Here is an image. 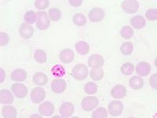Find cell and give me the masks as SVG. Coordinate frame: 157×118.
<instances>
[{
    "label": "cell",
    "mask_w": 157,
    "mask_h": 118,
    "mask_svg": "<svg viewBox=\"0 0 157 118\" xmlns=\"http://www.w3.org/2000/svg\"><path fill=\"white\" fill-rule=\"evenodd\" d=\"M75 48L76 51L81 55H86L90 51V46L86 42L78 41L75 43Z\"/></svg>",
    "instance_id": "obj_22"
},
{
    "label": "cell",
    "mask_w": 157,
    "mask_h": 118,
    "mask_svg": "<svg viewBox=\"0 0 157 118\" xmlns=\"http://www.w3.org/2000/svg\"><path fill=\"white\" fill-rule=\"evenodd\" d=\"M9 36L6 32H0V45H1V47H4L6 45H7L9 43Z\"/></svg>",
    "instance_id": "obj_37"
},
{
    "label": "cell",
    "mask_w": 157,
    "mask_h": 118,
    "mask_svg": "<svg viewBox=\"0 0 157 118\" xmlns=\"http://www.w3.org/2000/svg\"><path fill=\"white\" fill-rule=\"evenodd\" d=\"M157 74L155 73L152 75V77H150L149 79V84L152 88L155 90L157 89Z\"/></svg>",
    "instance_id": "obj_38"
},
{
    "label": "cell",
    "mask_w": 157,
    "mask_h": 118,
    "mask_svg": "<svg viewBox=\"0 0 157 118\" xmlns=\"http://www.w3.org/2000/svg\"><path fill=\"white\" fill-rule=\"evenodd\" d=\"M150 72H151V65L145 61L139 62L136 66V73L140 77H147Z\"/></svg>",
    "instance_id": "obj_15"
},
{
    "label": "cell",
    "mask_w": 157,
    "mask_h": 118,
    "mask_svg": "<svg viewBox=\"0 0 157 118\" xmlns=\"http://www.w3.org/2000/svg\"><path fill=\"white\" fill-rule=\"evenodd\" d=\"M130 24L136 29H141L145 27L146 22L145 19L141 15H136L130 19Z\"/></svg>",
    "instance_id": "obj_20"
},
{
    "label": "cell",
    "mask_w": 157,
    "mask_h": 118,
    "mask_svg": "<svg viewBox=\"0 0 157 118\" xmlns=\"http://www.w3.org/2000/svg\"><path fill=\"white\" fill-rule=\"evenodd\" d=\"M134 29L131 27H130L129 25H126L124 27H123V29H121V32H120V34L121 36L125 39H129L134 36Z\"/></svg>",
    "instance_id": "obj_27"
},
{
    "label": "cell",
    "mask_w": 157,
    "mask_h": 118,
    "mask_svg": "<svg viewBox=\"0 0 157 118\" xmlns=\"http://www.w3.org/2000/svg\"><path fill=\"white\" fill-rule=\"evenodd\" d=\"M84 91L87 95H94L98 91V85L94 82H88L84 87Z\"/></svg>",
    "instance_id": "obj_34"
},
{
    "label": "cell",
    "mask_w": 157,
    "mask_h": 118,
    "mask_svg": "<svg viewBox=\"0 0 157 118\" xmlns=\"http://www.w3.org/2000/svg\"><path fill=\"white\" fill-rule=\"evenodd\" d=\"M82 0H69V4L74 7H78V6L82 5Z\"/></svg>",
    "instance_id": "obj_39"
},
{
    "label": "cell",
    "mask_w": 157,
    "mask_h": 118,
    "mask_svg": "<svg viewBox=\"0 0 157 118\" xmlns=\"http://www.w3.org/2000/svg\"><path fill=\"white\" fill-rule=\"evenodd\" d=\"M11 79L16 82H22L27 79V73L22 69H17L11 73Z\"/></svg>",
    "instance_id": "obj_17"
},
{
    "label": "cell",
    "mask_w": 157,
    "mask_h": 118,
    "mask_svg": "<svg viewBox=\"0 0 157 118\" xmlns=\"http://www.w3.org/2000/svg\"><path fill=\"white\" fill-rule=\"evenodd\" d=\"M38 20L36 22V26L38 29L41 31L47 30L50 27V21L47 12L45 11H38L37 13Z\"/></svg>",
    "instance_id": "obj_2"
},
{
    "label": "cell",
    "mask_w": 157,
    "mask_h": 118,
    "mask_svg": "<svg viewBox=\"0 0 157 118\" xmlns=\"http://www.w3.org/2000/svg\"><path fill=\"white\" fill-rule=\"evenodd\" d=\"M50 5V2L48 0H36L35 2V6L38 10L47 9Z\"/></svg>",
    "instance_id": "obj_35"
},
{
    "label": "cell",
    "mask_w": 157,
    "mask_h": 118,
    "mask_svg": "<svg viewBox=\"0 0 157 118\" xmlns=\"http://www.w3.org/2000/svg\"><path fill=\"white\" fill-rule=\"evenodd\" d=\"M133 50H134V46L130 42H126L122 44L121 47H120V50H121L122 54L124 55H130L132 53Z\"/></svg>",
    "instance_id": "obj_31"
},
{
    "label": "cell",
    "mask_w": 157,
    "mask_h": 118,
    "mask_svg": "<svg viewBox=\"0 0 157 118\" xmlns=\"http://www.w3.org/2000/svg\"><path fill=\"white\" fill-rule=\"evenodd\" d=\"M108 109L112 116H120L123 112V106L120 101L113 100L109 103L108 106Z\"/></svg>",
    "instance_id": "obj_5"
},
{
    "label": "cell",
    "mask_w": 157,
    "mask_h": 118,
    "mask_svg": "<svg viewBox=\"0 0 157 118\" xmlns=\"http://www.w3.org/2000/svg\"><path fill=\"white\" fill-rule=\"evenodd\" d=\"M89 19L92 22H100L105 18V12L99 7H95L91 10L89 13Z\"/></svg>",
    "instance_id": "obj_10"
},
{
    "label": "cell",
    "mask_w": 157,
    "mask_h": 118,
    "mask_svg": "<svg viewBox=\"0 0 157 118\" xmlns=\"http://www.w3.org/2000/svg\"><path fill=\"white\" fill-rule=\"evenodd\" d=\"M33 83L36 85L39 86H44L48 82V77L45 73L38 72L36 73L33 75V78H32Z\"/></svg>",
    "instance_id": "obj_18"
},
{
    "label": "cell",
    "mask_w": 157,
    "mask_h": 118,
    "mask_svg": "<svg viewBox=\"0 0 157 118\" xmlns=\"http://www.w3.org/2000/svg\"><path fill=\"white\" fill-rule=\"evenodd\" d=\"M92 117L93 118H107L108 112L105 108L99 107L95 109L92 113Z\"/></svg>",
    "instance_id": "obj_32"
},
{
    "label": "cell",
    "mask_w": 157,
    "mask_h": 118,
    "mask_svg": "<svg viewBox=\"0 0 157 118\" xmlns=\"http://www.w3.org/2000/svg\"><path fill=\"white\" fill-rule=\"evenodd\" d=\"M34 58L38 63L39 64H43V63L47 62V53L42 49H39V50H36L34 54Z\"/></svg>",
    "instance_id": "obj_24"
},
{
    "label": "cell",
    "mask_w": 157,
    "mask_h": 118,
    "mask_svg": "<svg viewBox=\"0 0 157 118\" xmlns=\"http://www.w3.org/2000/svg\"><path fill=\"white\" fill-rule=\"evenodd\" d=\"M30 97L31 100L33 103H41L44 100V98H46V92H45L43 88H36L32 89Z\"/></svg>",
    "instance_id": "obj_6"
},
{
    "label": "cell",
    "mask_w": 157,
    "mask_h": 118,
    "mask_svg": "<svg viewBox=\"0 0 157 118\" xmlns=\"http://www.w3.org/2000/svg\"><path fill=\"white\" fill-rule=\"evenodd\" d=\"M39 112L42 116H50L54 113V106L50 102H45L39 106Z\"/></svg>",
    "instance_id": "obj_11"
},
{
    "label": "cell",
    "mask_w": 157,
    "mask_h": 118,
    "mask_svg": "<svg viewBox=\"0 0 157 118\" xmlns=\"http://www.w3.org/2000/svg\"><path fill=\"white\" fill-rule=\"evenodd\" d=\"M145 17L149 21H156L157 19V10L150 9L145 13Z\"/></svg>",
    "instance_id": "obj_36"
},
{
    "label": "cell",
    "mask_w": 157,
    "mask_h": 118,
    "mask_svg": "<svg viewBox=\"0 0 157 118\" xmlns=\"http://www.w3.org/2000/svg\"><path fill=\"white\" fill-rule=\"evenodd\" d=\"M126 95H127V89L122 84H117V85L113 87L112 91H111V95L116 99L124 98Z\"/></svg>",
    "instance_id": "obj_13"
},
{
    "label": "cell",
    "mask_w": 157,
    "mask_h": 118,
    "mask_svg": "<svg viewBox=\"0 0 157 118\" xmlns=\"http://www.w3.org/2000/svg\"><path fill=\"white\" fill-rule=\"evenodd\" d=\"M13 102V96L9 90L2 89L0 91V103L11 104Z\"/></svg>",
    "instance_id": "obj_19"
},
{
    "label": "cell",
    "mask_w": 157,
    "mask_h": 118,
    "mask_svg": "<svg viewBox=\"0 0 157 118\" xmlns=\"http://www.w3.org/2000/svg\"><path fill=\"white\" fill-rule=\"evenodd\" d=\"M11 91L18 98H24L27 96L28 89L25 85L22 84H14L11 87Z\"/></svg>",
    "instance_id": "obj_9"
},
{
    "label": "cell",
    "mask_w": 157,
    "mask_h": 118,
    "mask_svg": "<svg viewBox=\"0 0 157 118\" xmlns=\"http://www.w3.org/2000/svg\"><path fill=\"white\" fill-rule=\"evenodd\" d=\"M52 74L55 77H62L65 74V69L62 65H56L51 69Z\"/></svg>",
    "instance_id": "obj_33"
},
{
    "label": "cell",
    "mask_w": 157,
    "mask_h": 118,
    "mask_svg": "<svg viewBox=\"0 0 157 118\" xmlns=\"http://www.w3.org/2000/svg\"><path fill=\"white\" fill-rule=\"evenodd\" d=\"M104 77V70L101 69H94L93 68L90 71V77L94 81H101Z\"/></svg>",
    "instance_id": "obj_29"
},
{
    "label": "cell",
    "mask_w": 157,
    "mask_h": 118,
    "mask_svg": "<svg viewBox=\"0 0 157 118\" xmlns=\"http://www.w3.org/2000/svg\"><path fill=\"white\" fill-rule=\"evenodd\" d=\"M72 20H73L74 24L78 26V27H82L86 23V17L84 16L82 14H75Z\"/></svg>",
    "instance_id": "obj_28"
},
{
    "label": "cell",
    "mask_w": 157,
    "mask_h": 118,
    "mask_svg": "<svg viewBox=\"0 0 157 118\" xmlns=\"http://www.w3.org/2000/svg\"><path fill=\"white\" fill-rule=\"evenodd\" d=\"M2 114L5 118H16L17 113L13 106H6L2 109Z\"/></svg>",
    "instance_id": "obj_23"
},
{
    "label": "cell",
    "mask_w": 157,
    "mask_h": 118,
    "mask_svg": "<svg viewBox=\"0 0 157 118\" xmlns=\"http://www.w3.org/2000/svg\"><path fill=\"white\" fill-rule=\"evenodd\" d=\"M5 81V71L3 69H0V83L2 84L3 81Z\"/></svg>",
    "instance_id": "obj_40"
},
{
    "label": "cell",
    "mask_w": 157,
    "mask_h": 118,
    "mask_svg": "<svg viewBox=\"0 0 157 118\" xmlns=\"http://www.w3.org/2000/svg\"><path fill=\"white\" fill-rule=\"evenodd\" d=\"M134 66L132 63L126 62L121 66V72L126 76H130L134 73Z\"/></svg>",
    "instance_id": "obj_30"
},
{
    "label": "cell",
    "mask_w": 157,
    "mask_h": 118,
    "mask_svg": "<svg viewBox=\"0 0 157 118\" xmlns=\"http://www.w3.org/2000/svg\"><path fill=\"white\" fill-rule=\"evenodd\" d=\"M49 18L53 22H57L61 18V11L57 8H51L48 11Z\"/></svg>",
    "instance_id": "obj_25"
},
{
    "label": "cell",
    "mask_w": 157,
    "mask_h": 118,
    "mask_svg": "<svg viewBox=\"0 0 157 118\" xmlns=\"http://www.w3.org/2000/svg\"><path fill=\"white\" fill-rule=\"evenodd\" d=\"M123 10L129 14H134L139 9V2L136 0H125L122 2Z\"/></svg>",
    "instance_id": "obj_3"
},
{
    "label": "cell",
    "mask_w": 157,
    "mask_h": 118,
    "mask_svg": "<svg viewBox=\"0 0 157 118\" xmlns=\"http://www.w3.org/2000/svg\"><path fill=\"white\" fill-rule=\"evenodd\" d=\"M60 114L62 117L67 118L70 117L74 113V106L73 104L70 102H66L62 103L60 109H59Z\"/></svg>",
    "instance_id": "obj_12"
},
{
    "label": "cell",
    "mask_w": 157,
    "mask_h": 118,
    "mask_svg": "<svg viewBox=\"0 0 157 118\" xmlns=\"http://www.w3.org/2000/svg\"><path fill=\"white\" fill-rule=\"evenodd\" d=\"M88 73H89V70H88L86 65H85L84 64L75 65L71 71L72 77L77 81H83L88 77Z\"/></svg>",
    "instance_id": "obj_1"
},
{
    "label": "cell",
    "mask_w": 157,
    "mask_h": 118,
    "mask_svg": "<svg viewBox=\"0 0 157 118\" xmlns=\"http://www.w3.org/2000/svg\"><path fill=\"white\" fill-rule=\"evenodd\" d=\"M104 57L98 54H92L88 59V65L94 69H101L104 65Z\"/></svg>",
    "instance_id": "obj_7"
},
{
    "label": "cell",
    "mask_w": 157,
    "mask_h": 118,
    "mask_svg": "<svg viewBox=\"0 0 157 118\" xmlns=\"http://www.w3.org/2000/svg\"><path fill=\"white\" fill-rule=\"evenodd\" d=\"M66 81L63 79H55L51 82V89L56 94L63 93L66 89Z\"/></svg>",
    "instance_id": "obj_8"
},
{
    "label": "cell",
    "mask_w": 157,
    "mask_h": 118,
    "mask_svg": "<svg viewBox=\"0 0 157 118\" xmlns=\"http://www.w3.org/2000/svg\"><path fill=\"white\" fill-rule=\"evenodd\" d=\"M99 104L98 98L96 97H85L81 102L82 109L85 111H91L94 109Z\"/></svg>",
    "instance_id": "obj_4"
},
{
    "label": "cell",
    "mask_w": 157,
    "mask_h": 118,
    "mask_svg": "<svg viewBox=\"0 0 157 118\" xmlns=\"http://www.w3.org/2000/svg\"><path fill=\"white\" fill-rule=\"evenodd\" d=\"M129 85L132 89L140 90L144 87V81L141 77L134 76L129 81Z\"/></svg>",
    "instance_id": "obj_21"
},
{
    "label": "cell",
    "mask_w": 157,
    "mask_h": 118,
    "mask_svg": "<svg viewBox=\"0 0 157 118\" xmlns=\"http://www.w3.org/2000/svg\"><path fill=\"white\" fill-rule=\"evenodd\" d=\"M59 57H60L61 62H63L64 64H68L74 61L75 54L71 49H64L60 53Z\"/></svg>",
    "instance_id": "obj_14"
},
{
    "label": "cell",
    "mask_w": 157,
    "mask_h": 118,
    "mask_svg": "<svg viewBox=\"0 0 157 118\" xmlns=\"http://www.w3.org/2000/svg\"><path fill=\"white\" fill-rule=\"evenodd\" d=\"M19 33L24 39H29L34 34V29L31 25L26 23H23L20 27Z\"/></svg>",
    "instance_id": "obj_16"
},
{
    "label": "cell",
    "mask_w": 157,
    "mask_h": 118,
    "mask_svg": "<svg viewBox=\"0 0 157 118\" xmlns=\"http://www.w3.org/2000/svg\"><path fill=\"white\" fill-rule=\"evenodd\" d=\"M36 17H37V14L35 13V11L29 10L25 13L24 19H25V22H26V24L32 25L36 22Z\"/></svg>",
    "instance_id": "obj_26"
}]
</instances>
